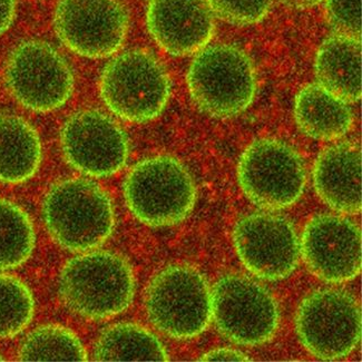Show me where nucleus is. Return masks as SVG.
<instances>
[{
  "label": "nucleus",
  "instance_id": "obj_24",
  "mask_svg": "<svg viewBox=\"0 0 362 362\" xmlns=\"http://www.w3.org/2000/svg\"><path fill=\"white\" fill-rule=\"evenodd\" d=\"M212 13L233 25H253L270 11L272 0H208Z\"/></svg>",
  "mask_w": 362,
  "mask_h": 362
},
{
  "label": "nucleus",
  "instance_id": "obj_21",
  "mask_svg": "<svg viewBox=\"0 0 362 362\" xmlns=\"http://www.w3.org/2000/svg\"><path fill=\"white\" fill-rule=\"evenodd\" d=\"M34 245V228L28 216L16 204L0 199V269L26 262Z\"/></svg>",
  "mask_w": 362,
  "mask_h": 362
},
{
  "label": "nucleus",
  "instance_id": "obj_6",
  "mask_svg": "<svg viewBox=\"0 0 362 362\" xmlns=\"http://www.w3.org/2000/svg\"><path fill=\"white\" fill-rule=\"evenodd\" d=\"M146 309L153 325L164 334L193 338L202 334L212 319V292L197 270L174 265L152 281Z\"/></svg>",
  "mask_w": 362,
  "mask_h": 362
},
{
  "label": "nucleus",
  "instance_id": "obj_2",
  "mask_svg": "<svg viewBox=\"0 0 362 362\" xmlns=\"http://www.w3.org/2000/svg\"><path fill=\"white\" fill-rule=\"evenodd\" d=\"M61 291L73 311L92 317H113L134 296V276L122 257L94 252L75 257L62 273Z\"/></svg>",
  "mask_w": 362,
  "mask_h": 362
},
{
  "label": "nucleus",
  "instance_id": "obj_10",
  "mask_svg": "<svg viewBox=\"0 0 362 362\" xmlns=\"http://www.w3.org/2000/svg\"><path fill=\"white\" fill-rule=\"evenodd\" d=\"M6 78L17 100L36 112L61 107L73 92V74L69 64L44 42H23L13 50Z\"/></svg>",
  "mask_w": 362,
  "mask_h": 362
},
{
  "label": "nucleus",
  "instance_id": "obj_22",
  "mask_svg": "<svg viewBox=\"0 0 362 362\" xmlns=\"http://www.w3.org/2000/svg\"><path fill=\"white\" fill-rule=\"evenodd\" d=\"M19 358L23 361H85L87 354L71 331L59 326H44L27 337Z\"/></svg>",
  "mask_w": 362,
  "mask_h": 362
},
{
  "label": "nucleus",
  "instance_id": "obj_15",
  "mask_svg": "<svg viewBox=\"0 0 362 362\" xmlns=\"http://www.w3.org/2000/svg\"><path fill=\"white\" fill-rule=\"evenodd\" d=\"M146 19L155 42L174 56L197 53L214 34L213 13L205 0H151Z\"/></svg>",
  "mask_w": 362,
  "mask_h": 362
},
{
  "label": "nucleus",
  "instance_id": "obj_16",
  "mask_svg": "<svg viewBox=\"0 0 362 362\" xmlns=\"http://www.w3.org/2000/svg\"><path fill=\"white\" fill-rule=\"evenodd\" d=\"M315 187L323 202L338 212L361 210V152L357 145L340 143L323 151L315 166Z\"/></svg>",
  "mask_w": 362,
  "mask_h": 362
},
{
  "label": "nucleus",
  "instance_id": "obj_23",
  "mask_svg": "<svg viewBox=\"0 0 362 362\" xmlns=\"http://www.w3.org/2000/svg\"><path fill=\"white\" fill-rule=\"evenodd\" d=\"M34 315V299L26 284L15 276L0 274V338L16 336Z\"/></svg>",
  "mask_w": 362,
  "mask_h": 362
},
{
  "label": "nucleus",
  "instance_id": "obj_25",
  "mask_svg": "<svg viewBox=\"0 0 362 362\" xmlns=\"http://www.w3.org/2000/svg\"><path fill=\"white\" fill-rule=\"evenodd\" d=\"M326 11L337 34L361 38V0H326Z\"/></svg>",
  "mask_w": 362,
  "mask_h": 362
},
{
  "label": "nucleus",
  "instance_id": "obj_5",
  "mask_svg": "<svg viewBox=\"0 0 362 362\" xmlns=\"http://www.w3.org/2000/svg\"><path fill=\"white\" fill-rule=\"evenodd\" d=\"M124 193L132 213L152 226L179 223L189 216L197 197L187 168L168 156L137 164L127 175Z\"/></svg>",
  "mask_w": 362,
  "mask_h": 362
},
{
  "label": "nucleus",
  "instance_id": "obj_18",
  "mask_svg": "<svg viewBox=\"0 0 362 362\" xmlns=\"http://www.w3.org/2000/svg\"><path fill=\"white\" fill-rule=\"evenodd\" d=\"M294 117L303 133L322 141L340 139L352 125L348 103L320 84L308 85L300 90L294 103Z\"/></svg>",
  "mask_w": 362,
  "mask_h": 362
},
{
  "label": "nucleus",
  "instance_id": "obj_1",
  "mask_svg": "<svg viewBox=\"0 0 362 362\" xmlns=\"http://www.w3.org/2000/svg\"><path fill=\"white\" fill-rule=\"evenodd\" d=\"M44 218L54 239L71 251L98 247L114 226L107 194L86 180H69L50 189L44 203Z\"/></svg>",
  "mask_w": 362,
  "mask_h": 362
},
{
  "label": "nucleus",
  "instance_id": "obj_8",
  "mask_svg": "<svg viewBox=\"0 0 362 362\" xmlns=\"http://www.w3.org/2000/svg\"><path fill=\"white\" fill-rule=\"evenodd\" d=\"M297 331L305 349L319 359L346 357L361 337L359 305L346 292H315L300 305Z\"/></svg>",
  "mask_w": 362,
  "mask_h": 362
},
{
  "label": "nucleus",
  "instance_id": "obj_27",
  "mask_svg": "<svg viewBox=\"0 0 362 362\" xmlns=\"http://www.w3.org/2000/svg\"><path fill=\"white\" fill-rule=\"evenodd\" d=\"M15 0H0V35L9 28L15 17Z\"/></svg>",
  "mask_w": 362,
  "mask_h": 362
},
{
  "label": "nucleus",
  "instance_id": "obj_20",
  "mask_svg": "<svg viewBox=\"0 0 362 362\" xmlns=\"http://www.w3.org/2000/svg\"><path fill=\"white\" fill-rule=\"evenodd\" d=\"M96 361H168L163 344L150 331L131 323L112 327L95 346Z\"/></svg>",
  "mask_w": 362,
  "mask_h": 362
},
{
  "label": "nucleus",
  "instance_id": "obj_7",
  "mask_svg": "<svg viewBox=\"0 0 362 362\" xmlns=\"http://www.w3.org/2000/svg\"><path fill=\"white\" fill-rule=\"evenodd\" d=\"M240 187L257 206L281 210L294 204L305 187V168L298 153L276 139H259L240 160Z\"/></svg>",
  "mask_w": 362,
  "mask_h": 362
},
{
  "label": "nucleus",
  "instance_id": "obj_11",
  "mask_svg": "<svg viewBox=\"0 0 362 362\" xmlns=\"http://www.w3.org/2000/svg\"><path fill=\"white\" fill-rule=\"evenodd\" d=\"M55 27L62 42L74 53L103 58L119 49L129 19L118 0H61Z\"/></svg>",
  "mask_w": 362,
  "mask_h": 362
},
{
  "label": "nucleus",
  "instance_id": "obj_29",
  "mask_svg": "<svg viewBox=\"0 0 362 362\" xmlns=\"http://www.w3.org/2000/svg\"><path fill=\"white\" fill-rule=\"evenodd\" d=\"M0 361H3V358H1V356H0Z\"/></svg>",
  "mask_w": 362,
  "mask_h": 362
},
{
  "label": "nucleus",
  "instance_id": "obj_12",
  "mask_svg": "<svg viewBox=\"0 0 362 362\" xmlns=\"http://www.w3.org/2000/svg\"><path fill=\"white\" fill-rule=\"evenodd\" d=\"M234 247L240 260L255 276L267 280L289 276L299 263L297 233L286 218L251 214L236 223Z\"/></svg>",
  "mask_w": 362,
  "mask_h": 362
},
{
  "label": "nucleus",
  "instance_id": "obj_19",
  "mask_svg": "<svg viewBox=\"0 0 362 362\" xmlns=\"http://www.w3.org/2000/svg\"><path fill=\"white\" fill-rule=\"evenodd\" d=\"M42 145L36 131L17 116H0V182L21 183L40 168Z\"/></svg>",
  "mask_w": 362,
  "mask_h": 362
},
{
  "label": "nucleus",
  "instance_id": "obj_17",
  "mask_svg": "<svg viewBox=\"0 0 362 362\" xmlns=\"http://www.w3.org/2000/svg\"><path fill=\"white\" fill-rule=\"evenodd\" d=\"M319 84L344 102L361 98V40L336 34L323 42L315 58Z\"/></svg>",
  "mask_w": 362,
  "mask_h": 362
},
{
  "label": "nucleus",
  "instance_id": "obj_28",
  "mask_svg": "<svg viewBox=\"0 0 362 362\" xmlns=\"http://www.w3.org/2000/svg\"><path fill=\"white\" fill-rule=\"evenodd\" d=\"M280 1L296 8H309L320 3L321 0H280Z\"/></svg>",
  "mask_w": 362,
  "mask_h": 362
},
{
  "label": "nucleus",
  "instance_id": "obj_26",
  "mask_svg": "<svg viewBox=\"0 0 362 362\" xmlns=\"http://www.w3.org/2000/svg\"><path fill=\"white\" fill-rule=\"evenodd\" d=\"M202 361H247L249 358L242 352L232 349H216L204 354Z\"/></svg>",
  "mask_w": 362,
  "mask_h": 362
},
{
  "label": "nucleus",
  "instance_id": "obj_14",
  "mask_svg": "<svg viewBox=\"0 0 362 362\" xmlns=\"http://www.w3.org/2000/svg\"><path fill=\"white\" fill-rule=\"evenodd\" d=\"M300 247L308 269L321 280L344 282L361 270V233L344 216H315Z\"/></svg>",
  "mask_w": 362,
  "mask_h": 362
},
{
  "label": "nucleus",
  "instance_id": "obj_4",
  "mask_svg": "<svg viewBox=\"0 0 362 362\" xmlns=\"http://www.w3.org/2000/svg\"><path fill=\"white\" fill-rule=\"evenodd\" d=\"M171 84L160 62L144 50H129L106 66L100 94L113 113L129 122L151 121L168 104Z\"/></svg>",
  "mask_w": 362,
  "mask_h": 362
},
{
  "label": "nucleus",
  "instance_id": "obj_3",
  "mask_svg": "<svg viewBox=\"0 0 362 362\" xmlns=\"http://www.w3.org/2000/svg\"><path fill=\"white\" fill-rule=\"evenodd\" d=\"M187 85L204 112L226 117L241 113L252 103L257 76L252 62L242 50L216 45L199 52L192 62Z\"/></svg>",
  "mask_w": 362,
  "mask_h": 362
},
{
  "label": "nucleus",
  "instance_id": "obj_9",
  "mask_svg": "<svg viewBox=\"0 0 362 362\" xmlns=\"http://www.w3.org/2000/svg\"><path fill=\"white\" fill-rule=\"evenodd\" d=\"M212 317L218 330L240 344H260L274 334L279 323L276 300L243 276H223L212 292Z\"/></svg>",
  "mask_w": 362,
  "mask_h": 362
},
{
  "label": "nucleus",
  "instance_id": "obj_13",
  "mask_svg": "<svg viewBox=\"0 0 362 362\" xmlns=\"http://www.w3.org/2000/svg\"><path fill=\"white\" fill-rule=\"evenodd\" d=\"M62 144L69 163L95 177L117 173L129 156V144L121 127L95 110H85L69 118Z\"/></svg>",
  "mask_w": 362,
  "mask_h": 362
}]
</instances>
